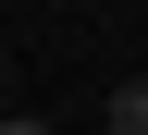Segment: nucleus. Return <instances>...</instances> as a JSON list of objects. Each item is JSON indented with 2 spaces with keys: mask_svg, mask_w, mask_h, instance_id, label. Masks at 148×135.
<instances>
[{
  "mask_svg": "<svg viewBox=\"0 0 148 135\" xmlns=\"http://www.w3.org/2000/svg\"><path fill=\"white\" fill-rule=\"evenodd\" d=\"M111 135H148V86H136V74L111 86Z\"/></svg>",
  "mask_w": 148,
  "mask_h": 135,
  "instance_id": "nucleus-1",
  "label": "nucleus"
},
{
  "mask_svg": "<svg viewBox=\"0 0 148 135\" xmlns=\"http://www.w3.org/2000/svg\"><path fill=\"white\" fill-rule=\"evenodd\" d=\"M0 135H49V123H0Z\"/></svg>",
  "mask_w": 148,
  "mask_h": 135,
  "instance_id": "nucleus-2",
  "label": "nucleus"
}]
</instances>
